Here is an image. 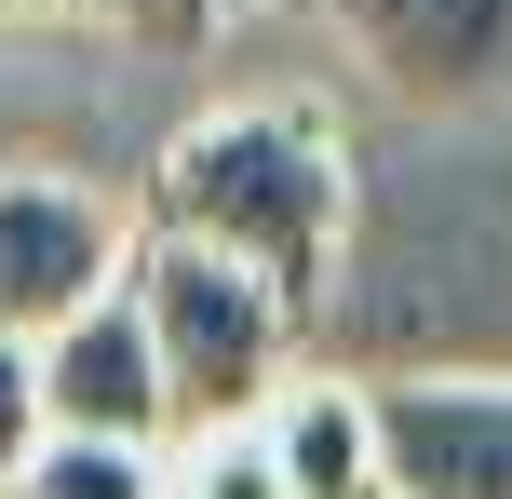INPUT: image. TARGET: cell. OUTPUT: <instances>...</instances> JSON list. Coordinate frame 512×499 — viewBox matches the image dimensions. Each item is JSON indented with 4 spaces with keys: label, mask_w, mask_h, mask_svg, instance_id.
I'll return each mask as SVG.
<instances>
[{
    "label": "cell",
    "mask_w": 512,
    "mask_h": 499,
    "mask_svg": "<svg viewBox=\"0 0 512 499\" xmlns=\"http://www.w3.org/2000/svg\"><path fill=\"white\" fill-rule=\"evenodd\" d=\"M378 499H512V378H378Z\"/></svg>",
    "instance_id": "5"
},
{
    "label": "cell",
    "mask_w": 512,
    "mask_h": 499,
    "mask_svg": "<svg viewBox=\"0 0 512 499\" xmlns=\"http://www.w3.org/2000/svg\"><path fill=\"white\" fill-rule=\"evenodd\" d=\"M135 230L256 270V284L310 324L337 297V243H351V162H337V135L310 122V108H203V122L149 162Z\"/></svg>",
    "instance_id": "1"
},
{
    "label": "cell",
    "mask_w": 512,
    "mask_h": 499,
    "mask_svg": "<svg viewBox=\"0 0 512 499\" xmlns=\"http://www.w3.org/2000/svg\"><path fill=\"white\" fill-rule=\"evenodd\" d=\"M162 499H283V473H270V446H256V419L243 432H176Z\"/></svg>",
    "instance_id": "9"
},
{
    "label": "cell",
    "mask_w": 512,
    "mask_h": 499,
    "mask_svg": "<svg viewBox=\"0 0 512 499\" xmlns=\"http://www.w3.org/2000/svg\"><path fill=\"white\" fill-rule=\"evenodd\" d=\"M27 392H41V432H81V446H176L162 419V365H149V324L135 297H81L68 324L27 338Z\"/></svg>",
    "instance_id": "6"
},
{
    "label": "cell",
    "mask_w": 512,
    "mask_h": 499,
    "mask_svg": "<svg viewBox=\"0 0 512 499\" xmlns=\"http://www.w3.org/2000/svg\"><path fill=\"white\" fill-rule=\"evenodd\" d=\"M122 243H135V216L108 203V189L54 176V162H14V176H0V324H14V338L68 324L81 297L122 284Z\"/></svg>",
    "instance_id": "4"
},
{
    "label": "cell",
    "mask_w": 512,
    "mask_h": 499,
    "mask_svg": "<svg viewBox=\"0 0 512 499\" xmlns=\"http://www.w3.org/2000/svg\"><path fill=\"white\" fill-rule=\"evenodd\" d=\"M256 446H270L283 499H378V432H364L351 378H283L256 405Z\"/></svg>",
    "instance_id": "7"
},
{
    "label": "cell",
    "mask_w": 512,
    "mask_h": 499,
    "mask_svg": "<svg viewBox=\"0 0 512 499\" xmlns=\"http://www.w3.org/2000/svg\"><path fill=\"white\" fill-rule=\"evenodd\" d=\"M0 14H68V27H122V41H216L230 0H0Z\"/></svg>",
    "instance_id": "10"
},
{
    "label": "cell",
    "mask_w": 512,
    "mask_h": 499,
    "mask_svg": "<svg viewBox=\"0 0 512 499\" xmlns=\"http://www.w3.org/2000/svg\"><path fill=\"white\" fill-rule=\"evenodd\" d=\"M310 14L351 41V68L391 108H432V122L512 108V0H310Z\"/></svg>",
    "instance_id": "3"
},
{
    "label": "cell",
    "mask_w": 512,
    "mask_h": 499,
    "mask_svg": "<svg viewBox=\"0 0 512 499\" xmlns=\"http://www.w3.org/2000/svg\"><path fill=\"white\" fill-rule=\"evenodd\" d=\"M14 499H162V446H81V432H41L27 446Z\"/></svg>",
    "instance_id": "8"
},
{
    "label": "cell",
    "mask_w": 512,
    "mask_h": 499,
    "mask_svg": "<svg viewBox=\"0 0 512 499\" xmlns=\"http://www.w3.org/2000/svg\"><path fill=\"white\" fill-rule=\"evenodd\" d=\"M122 297L149 324V365H162V419L176 432H243L256 405L297 378V311H283L256 270L203 257V243H122Z\"/></svg>",
    "instance_id": "2"
},
{
    "label": "cell",
    "mask_w": 512,
    "mask_h": 499,
    "mask_svg": "<svg viewBox=\"0 0 512 499\" xmlns=\"http://www.w3.org/2000/svg\"><path fill=\"white\" fill-rule=\"evenodd\" d=\"M27 446H41V392H27V338L0 324V486L27 473Z\"/></svg>",
    "instance_id": "11"
}]
</instances>
